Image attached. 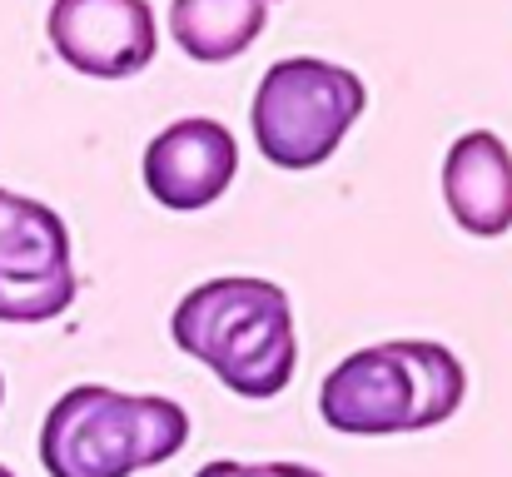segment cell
Segmentation results:
<instances>
[{
    "mask_svg": "<svg viewBox=\"0 0 512 477\" xmlns=\"http://www.w3.org/2000/svg\"><path fill=\"white\" fill-rule=\"evenodd\" d=\"M179 353L199 358L234 398L264 403L294 383L299 328L294 304L279 284L254 274H224L194 284L170 314Z\"/></svg>",
    "mask_w": 512,
    "mask_h": 477,
    "instance_id": "1",
    "label": "cell"
},
{
    "mask_svg": "<svg viewBox=\"0 0 512 477\" xmlns=\"http://www.w3.org/2000/svg\"><path fill=\"white\" fill-rule=\"evenodd\" d=\"M443 199L463 234L503 239L512 229V155L493 130H468L443 159Z\"/></svg>",
    "mask_w": 512,
    "mask_h": 477,
    "instance_id": "8",
    "label": "cell"
},
{
    "mask_svg": "<svg viewBox=\"0 0 512 477\" xmlns=\"http://www.w3.org/2000/svg\"><path fill=\"white\" fill-rule=\"evenodd\" d=\"M363 105L368 90L348 65L319 55H289L269 65L254 90V145L274 169H319L363 120Z\"/></svg>",
    "mask_w": 512,
    "mask_h": 477,
    "instance_id": "4",
    "label": "cell"
},
{
    "mask_svg": "<svg viewBox=\"0 0 512 477\" xmlns=\"http://www.w3.org/2000/svg\"><path fill=\"white\" fill-rule=\"evenodd\" d=\"M0 477H15V473H10V468H0Z\"/></svg>",
    "mask_w": 512,
    "mask_h": 477,
    "instance_id": "12",
    "label": "cell"
},
{
    "mask_svg": "<svg viewBox=\"0 0 512 477\" xmlns=\"http://www.w3.org/2000/svg\"><path fill=\"white\" fill-rule=\"evenodd\" d=\"M194 477H324V473L304 468V463H234V458H219V463H204Z\"/></svg>",
    "mask_w": 512,
    "mask_h": 477,
    "instance_id": "10",
    "label": "cell"
},
{
    "mask_svg": "<svg viewBox=\"0 0 512 477\" xmlns=\"http://www.w3.org/2000/svg\"><path fill=\"white\" fill-rule=\"evenodd\" d=\"M468 398V368L433 338H388L348 353L319 383V418L348 438L443 428Z\"/></svg>",
    "mask_w": 512,
    "mask_h": 477,
    "instance_id": "2",
    "label": "cell"
},
{
    "mask_svg": "<svg viewBox=\"0 0 512 477\" xmlns=\"http://www.w3.org/2000/svg\"><path fill=\"white\" fill-rule=\"evenodd\" d=\"M75 294L80 279L65 219L40 199L0 189V323H50Z\"/></svg>",
    "mask_w": 512,
    "mask_h": 477,
    "instance_id": "5",
    "label": "cell"
},
{
    "mask_svg": "<svg viewBox=\"0 0 512 477\" xmlns=\"http://www.w3.org/2000/svg\"><path fill=\"white\" fill-rule=\"evenodd\" d=\"M45 30L55 55L90 80H130L160 50L150 0H55Z\"/></svg>",
    "mask_w": 512,
    "mask_h": 477,
    "instance_id": "6",
    "label": "cell"
},
{
    "mask_svg": "<svg viewBox=\"0 0 512 477\" xmlns=\"http://www.w3.org/2000/svg\"><path fill=\"white\" fill-rule=\"evenodd\" d=\"M274 0H170L174 45L199 65L239 60L269 25Z\"/></svg>",
    "mask_w": 512,
    "mask_h": 477,
    "instance_id": "9",
    "label": "cell"
},
{
    "mask_svg": "<svg viewBox=\"0 0 512 477\" xmlns=\"http://www.w3.org/2000/svg\"><path fill=\"white\" fill-rule=\"evenodd\" d=\"M189 413L160 393H120L105 383L65 388L40 423V463L50 477H130L179 458Z\"/></svg>",
    "mask_w": 512,
    "mask_h": 477,
    "instance_id": "3",
    "label": "cell"
},
{
    "mask_svg": "<svg viewBox=\"0 0 512 477\" xmlns=\"http://www.w3.org/2000/svg\"><path fill=\"white\" fill-rule=\"evenodd\" d=\"M140 174H145L150 199L174 214L209 209L214 199H224V189L239 174V140L229 135V125L204 120V115L174 120L145 145Z\"/></svg>",
    "mask_w": 512,
    "mask_h": 477,
    "instance_id": "7",
    "label": "cell"
},
{
    "mask_svg": "<svg viewBox=\"0 0 512 477\" xmlns=\"http://www.w3.org/2000/svg\"><path fill=\"white\" fill-rule=\"evenodd\" d=\"M0 403H5V378H0Z\"/></svg>",
    "mask_w": 512,
    "mask_h": 477,
    "instance_id": "11",
    "label": "cell"
}]
</instances>
